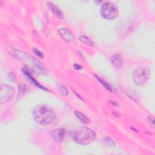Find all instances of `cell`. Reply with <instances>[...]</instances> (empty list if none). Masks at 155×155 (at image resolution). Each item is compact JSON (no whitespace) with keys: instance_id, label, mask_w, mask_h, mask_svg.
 I'll list each match as a JSON object with an SVG mask.
<instances>
[{"instance_id":"cell-1","label":"cell","mask_w":155,"mask_h":155,"mask_svg":"<svg viewBox=\"0 0 155 155\" xmlns=\"http://www.w3.org/2000/svg\"><path fill=\"white\" fill-rule=\"evenodd\" d=\"M33 119L40 124L48 125L53 122L56 119L54 110L47 105H41L35 107L32 111Z\"/></svg>"},{"instance_id":"cell-2","label":"cell","mask_w":155,"mask_h":155,"mask_svg":"<svg viewBox=\"0 0 155 155\" xmlns=\"http://www.w3.org/2000/svg\"><path fill=\"white\" fill-rule=\"evenodd\" d=\"M71 136L76 142L82 145H87L96 139L94 131L87 127H82L74 130Z\"/></svg>"},{"instance_id":"cell-3","label":"cell","mask_w":155,"mask_h":155,"mask_svg":"<svg viewBox=\"0 0 155 155\" xmlns=\"http://www.w3.org/2000/svg\"><path fill=\"white\" fill-rule=\"evenodd\" d=\"M150 70L147 67H141L136 69L133 74L134 84L137 86L144 85L149 79Z\"/></svg>"},{"instance_id":"cell-4","label":"cell","mask_w":155,"mask_h":155,"mask_svg":"<svg viewBox=\"0 0 155 155\" xmlns=\"http://www.w3.org/2000/svg\"><path fill=\"white\" fill-rule=\"evenodd\" d=\"M101 14L102 16L106 19H114L117 18L119 15L118 7L113 2H105L101 7Z\"/></svg>"},{"instance_id":"cell-5","label":"cell","mask_w":155,"mask_h":155,"mask_svg":"<svg viewBox=\"0 0 155 155\" xmlns=\"http://www.w3.org/2000/svg\"><path fill=\"white\" fill-rule=\"evenodd\" d=\"M15 89L10 85L1 84L0 86V104L1 105L8 102L14 96Z\"/></svg>"},{"instance_id":"cell-6","label":"cell","mask_w":155,"mask_h":155,"mask_svg":"<svg viewBox=\"0 0 155 155\" xmlns=\"http://www.w3.org/2000/svg\"><path fill=\"white\" fill-rule=\"evenodd\" d=\"M58 32L59 33L61 37L67 42L69 43H71L74 41L75 38L74 35L70 32L68 30L65 28H61L58 30Z\"/></svg>"},{"instance_id":"cell-7","label":"cell","mask_w":155,"mask_h":155,"mask_svg":"<svg viewBox=\"0 0 155 155\" xmlns=\"http://www.w3.org/2000/svg\"><path fill=\"white\" fill-rule=\"evenodd\" d=\"M65 130L62 128H56L51 131V136L53 138L58 142H61L65 137Z\"/></svg>"},{"instance_id":"cell-8","label":"cell","mask_w":155,"mask_h":155,"mask_svg":"<svg viewBox=\"0 0 155 155\" xmlns=\"http://www.w3.org/2000/svg\"><path fill=\"white\" fill-rule=\"evenodd\" d=\"M112 64L117 68H120L124 64V59L121 54L116 53L112 55L110 58Z\"/></svg>"},{"instance_id":"cell-9","label":"cell","mask_w":155,"mask_h":155,"mask_svg":"<svg viewBox=\"0 0 155 155\" xmlns=\"http://www.w3.org/2000/svg\"><path fill=\"white\" fill-rule=\"evenodd\" d=\"M48 6L49 7V8L50 9V10L59 18L60 19H64V13H62V12L54 4L51 3V2H48L47 3Z\"/></svg>"},{"instance_id":"cell-10","label":"cell","mask_w":155,"mask_h":155,"mask_svg":"<svg viewBox=\"0 0 155 155\" xmlns=\"http://www.w3.org/2000/svg\"><path fill=\"white\" fill-rule=\"evenodd\" d=\"M74 114L76 116V117L82 123L84 124H88L90 123V120L89 119V118L85 116L84 114L82 113L81 112L79 111H74Z\"/></svg>"},{"instance_id":"cell-11","label":"cell","mask_w":155,"mask_h":155,"mask_svg":"<svg viewBox=\"0 0 155 155\" xmlns=\"http://www.w3.org/2000/svg\"><path fill=\"white\" fill-rule=\"evenodd\" d=\"M24 74H25V75H26V76L27 77V78L28 79V80H30L31 82H32V83L33 84H35V85H36V86H38V87H39V88H42V89H44V90H47L46 88H45L44 87H43L42 86H41L38 82H37L31 76V75H30V74L29 73V72L28 71H27V70H24Z\"/></svg>"},{"instance_id":"cell-12","label":"cell","mask_w":155,"mask_h":155,"mask_svg":"<svg viewBox=\"0 0 155 155\" xmlns=\"http://www.w3.org/2000/svg\"><path fill=\"white\" fill-rule=\"evenodd\" d=\"M103 142L105 145L110 147H115V145H116L114 140L108 136H105L103 138Z\"/></svg>"},{"instance_id":"cell-13","label":"cell","mask_w":155,"mask_h":155,"mask_svg":"<svg viewBox=\"0 0 155 155\" xmlns=\"http://www.w3.org/2000/svg\"><path fill=\"white\" fill-rule=\"evenodd\" d=\"M79 39L83 43H85V44L87 45H88L90 46H93L94 45V44H93V42L87 36H79Z\"/></svg>"},{"instance_id":"cell-14","label":"cell","mask_w":155,"mask_h":155,"mask_svg":"<svg viewBox=\"0 0 155 155\" xmlns=\"http://www.w3.org/2000/svg\"><path fill=\"white\" fill-rule=\"evenodd\" d=\"M96 78L101 82V84H103V85L105 87V88H107L108 90H109V91H112V88H111V87L106 82V81H104L103 79H102V78H100L99 77H98V76H96Z\"/></svg>"},{"instance_id":"cell-15","label":"cell","mask_w":155,"mask_h":155,"mask_svg":"<svg viewBox=\"0 0 155 155\" xmlns=\"http://www.w3.org/2000/svg\"><path fill=\"white\" fill-rule=\"evenodd\" d=\"M59 91L61 92V93L62 94H63L65 96H66L68 94V91L64 85H61L59 87Z\"/></svg>"},{"instance_id":"cell-16","label":"cell","mask_w":155,"mask_h":155,"mask_svg":"<svg viewBox=\"0 0 155 155\" xmlns=\"http://www.w3.org/2000/svg\"><path fill=\"white\" fill-rule=\"evenodd\" d=\"M32 50H33V53H34L36 55H37L38 57H39L40 58H43L44 57V54H43L41 51H39V50H38L36 48H35V47L33 48H32Z\"/></svg>"},{"instance_id":"cell-17","label":"cell","mask_w":155,"mask_h":155,"mask_svg":"<svg viewBox=\"0 0 155 155\" xmlns=\"http://www.w3.org/2000/svg\"><path fill=\"white\" fill-rule=\"evenodd\" d=\"M147 122L149 124V125L150 126H151L153 128H154V118L151 116H148L147 118Z\"/></svg>"},{"instance_id":"cell-18","label":"cell","mask_w":155,"mask_h":155,"mask_svg":"<svg viewBox=\"0 0 155 155\" xmlns=\"http://www.w3.org/2000/svg\"><path fill=\"white\" fill-rule=\"evenodd\" d=\"M8 75H9V78H9V79L10 81H14L15 79V76L14 75L13 73H10L8 74Z\"/></svg>"},{"instance_id":"cell-19","label":"cell","mask_w":155,"mask_h":155,"mask_svg":"<svg viewBox=\"0 0 155 155\" xmlns=\"http://www.w3.org/2000/svg\"><path fill=\"white\" fill-rule=\"evenodd\" d=\"M74 68L76 69V70H81V69L82 68V66H81L80 65L77 64H75L74 65Z\"/></svg>"}]
</instances>
